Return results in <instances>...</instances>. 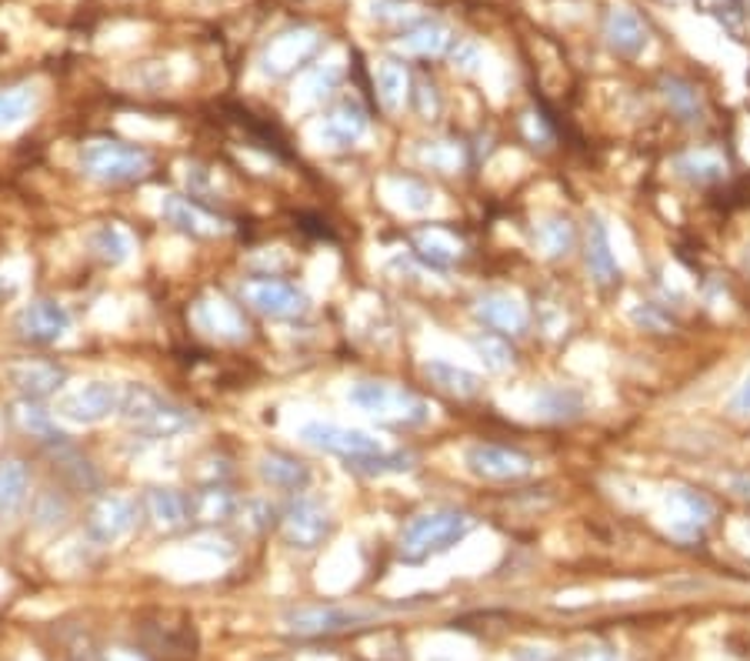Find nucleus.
<instances>
[{
    "instance_id": "f257e3e1",
    "label": "nucleus",
    "mask_w": 750,
    "mask_h": 661,
    "mask_svg": "<svg viewBox=\"0 0 750 661\" xmlns=\"http://www.w3.org/2000/svg\"><path fill=\"white\" fill-rule=\"evenodd\" d=\"M474 514L460 511V508H431L421 511L407 521L404 534H401V559L407 565H421L441 551L460 544L470 531H474Z\"/></svg>"
},
{
    "instance_id": "f03ea898",
    "label": "nucleus",
    "mask_w": 750,
    "mask_h": 661,
    "mask_svg": "<svg viewBox=\"0 0 750 661\" xmlns=\"http://www.w3.org/2000/svg\"><path fill=\"white\" fill-rule=\"evenodd\" d=\"M347 401L367 418L394 427H424L434 414L427 398L391 381H354L347 388Z\"/></svg>"
},
{
    "instance_id": "7ed1b4c3",
    "label": "nucleus",
    "mask_w": 750,
    "mask_h": 661,
    "mask_svg": "<svg viewBox=\"0 0 750 661\" xmlns=\"http://www.w3.org/2000/svg\"><path fill=\"white\" fill-rule=\"evenodd\" d=\"M120 418L151 441L177 437L197 424V418L187 408L174 404L171 398H164L161 391H154L148 384H123Z\"/></svg>"
},
{
    "instance_id": "20e7f679",
    "label": "nucleus",
    "mask_w": 750,
    "mask_h": 661,
    "mask_svg": "<svg viewBox=\"0 0 750 661\" xmlns=\"http://www.w3.org/2000/svg\"><path fill=\"white\" fill-rule=\"evenodd\" d=\"M80 171L100 184H138L154 171V154L131 141L94 138L80 148Z\"/></svg>"
},
{
    "instance_id": "39448f33",
    "label": "nucleus",
    "mask_w": 750,
    "mask_h": 661,
    "mask_svg": "<svg viewBox=\"0 0 750 661\" xmlns=\"http://www.w3.org/2000/svg\"><path fill=\"white\" fill-rule=\"evenodd\" d=\"M297 434H301L304 445H311L317 452H327V455H337L344 462L388 452V445L373 431L347 427V424H334V421H307Z\"/></svg>"
},
{
    "instance_id": "423d86ee",
    "label": "nucleus",
    "mask_w": 750,
    "mask_h": 661,
    "mask_svg": "<svg viewBox=\"0 0 750 661\" xmlns=\"http://www.w3.org/2000/svg\"><path fill=\"white\" fill-rule=\"evenodd\" d=\"M281 531L294 551H317L334 531V514L320 498L304 491L294 495L291 505L281 511Z\"/></svg>"
},
{
    "instance_id": "0eeeda50",
    "label": "nucleus",
    "mask_w": 750,
    "mask_h": 661,
    "mask_svg": "<svg viewBox=\"0 0 750 661\" xmlns=\"http://www.w3.org/2000/svg\"><path fill=\"white\" fill-rule=\"evenodd\" d=\"M123 404V384L117 381H84L57 398V418L74 424H100L113 414H120Z\"/></svg>"
},
{
    "instance_id": "6e6552de",
    "label": "nucleus",
    "mask_w": 750,
    "mask_h": 661,
    "mask_svg": "<svg viewBox=\"0 0 750 661\" xmlns=\"http://www.w3.org/2000/svg\"><path fill=\"white\" fill-rule=\"evenodd\" d=\"M138 501L123 491H104L87 514V538L94 544H117L138 528Z\"/></svg>"
},
{
    "instance_id": "1a4fd4ad",
    "label": "nucleus",
    "mask_w": 750,
    "mask_h": 661,
    "mask_svg": "<svg viewBox=\"0 0 750 661\" xmlns=\"http://www.w3.org/2000/svg\"><path fill=\"white\" fill-rule=\"evenodd\" d=\"M464 465L474 478L480 481H524L534 475L537 462L518 448H504V445H470L464 452Z\"/></svg>"
},
{
    "instance_id": "9d476101",
    "label": "nucleus",
    "mask_w": 750,
    "mask_h": 661,
    "mask_svg": "<svg viewBox=\"0 0 750 661\" xmlns=\"http://www.w3.org/2000/svg\"><path fill=\"white\" fill-rule=\"evenodd\" d=\"M240 294H243V301H247L250 307L261 311V314H268V317H284V321H287V317H304V314L311 311L307 291H301V288L291 284V281L271 278V274L243 281Z\"/></svg>"
},
{
    "instance_id": "9b49d317",
    "label": "nucleus",
    "mask_w": 750,
    "mask_h": 661,
    "mask_svg": "<svg viewBox=\"0 0 750 661\" xmlns=\"http://www.w3.org/2000/svg\"><path fill=\"white\" fill-rule=\"evenodd\" d=\"M381 611L373 608H344V605H314V608H297L284 615V628L297 638H320V635H337L357 625L373 621Z\"/></svg>"
},
{
    "instance_id": "f8f14e48",
    "label": "nucleus",
    "mask_w": 750,
    "mask_h": 661,
    "mask_svg": "<svg viewBox=\"0 0 750 661\" xmlns=\"http://www.w3.org/2000/svg\"><path fill=\"white\" fill-rule=\"evenodd\" d=\"M14 327H18V335L24 342H31V345H57L61 338L70 335L74 317H70V311L61 301L37 297V301H31V304L21 307Z\"/></svg>"
},
{
    "instance_id": "ddd939ff",
    "label": "nucleus",
    "mask_w": 750,
    "mask_h": 661,
    "mask_svg": "<svg viewBox=\"0 0 750 661\" xmlns=\"http://www.w3.org/2000/svg\"><path fill=\"white\" fill-rule=\"evenodd\" d=\"M194 324L200 330H207L210 338L217 342H227V345H240L247 338V317L243 311L227 301L224 294H207L194 304Z\"/></svg>"
},
{
    "instance_id": "4468645a",
    "label": "nucleus",
    "mask_w": 750,
    "mask_h": 661,
    "mask_svg": "<svg viewBox=\"0 0 750 661\" xmlns=\"http://www.w3.org/2000/svg\"><path fill=\"white\" fill-rule=\"evenodd\" d=\"M320 51V37H317V31H284V34H278L271 44H268V51H264V74H271V77H291L294 71H301L314 54Z\"/></svg>"
},
{
    "instance_id": "2eb2a0df",
    "label": "nucleus",
    "mask_w": 750,
    "mask_h": 661,
    "mask_svg": "<svg viewBox=\"0 0 750 661\" xmlns=\"http://www.w3.org/2000/svg\"><path fill=\"white\" fill-rule=\"evenodd\" d=\"M664 511H667V528L684 541L697 538L714 518L710 498L694 488H671L664 498Z\"/></svg>"
},
{
    "instance_id": "dca6fc26",
    "label": "nucleus",
    "mask_w": 750,
    "mask_h": 661,
    "mask_svg": "<svg viewBox=\"0 0 750 661\" xmlns=\"http://www.w3.org/2000/svg\"><path fill=\"white\" fill-rule=\"evenodd\" d=\"M161 214H164L167 225H174L177 231L194 235V238H220V235L230 231L224 217L204 210L200 204H194L184 194H164L161 197Z\"/></svg>"
},
{
    "instance_id": "f3484780",
    "label": "nucleus",
    "mask_w": 750,
    "mask_h": 661,
    "mask_svg": "<svg viewBox=\"0 0 750 661\" xmlns=\"http://www.w3.org/2000/svg\"><path fill=\"white\" fill-rule=\"evenodd\" d=\"M474 314L493 327V330H504V335H524L528 324H531V314H528V304L511 294V291H483L477 301H474Z\"/></svg>"
},
{
    "instance_id": "a211bd4d",
    "label": "nucleus",
    "mask_w": 750,
    "mask_h": 661,
    "mask_svg": "<svg viewBox=\"0 0 750 661\" xmlns=\"http://www.w3.org/2000/svg\"><path fill=\"white\" fill-rule=\"evenodd\" d=\"M370 128V118H367V107L357 100V97H340L327 115H324V124H320V138L324 144L330 148H350L357 141H363Z\"/></svg>"
},
{
    "instance_id": "6ab92c4d",
    "label": "nucleus",
    "mask_w": 750,
    "mask_h": 661,
    "mask_svg": "<svg viewBox=\"0 0 750 661\" xmlns=\"http://www.w3.org/2000/svg\"><path fill=\"white\" fill-rule=\"evenodd\" d=\"M258 475L268 488L274 491H284V495H304L311 488V468L304 462H297L294 455H284V452H264L258 458Z\"/></svg>"
},
{
    "instance_id": "aec40b11",
    "label": "nucleus",
    "mask_w": 750,
    "mask_h": 661,
    "mask_svg": "<svg viewBox=\"0 0 750 661\" xmlns=\"http://www.w3.org/2000/svg\"><path fill=\"white\" fill-rule=\"evenodd\" d=\"M604 37L610 44V51H617L620 57H641L648 47V28L644 21L631 11V8H613L604 21Z\"/></svg>"
},
{
    "instance_id": "412c9836",
    "label": "nucleus",
    "mask_w": 750,
    "mask_h": 661,
    "mask_svg": "<svg viewBox=\"0 0 750 661\" xmlns=\"http://www.w3.org/2000/svg\"><path fill=\"white\" fill-rule=\"evenodd\" d=\"M11 384L24 394V401H41V398H51L64 388L67 375L64 368L57 365H47V361H21L8 371Z\"/></svg>"
},
{
    "instance_id": "4be33fe9",
    "label": "nucleus",
    "mask_w": 750,
    "mask_h": 661,
    "mask_svg": "<svg viewBox=\"0 0 750 661\" xmlns=\"http://www.w3.org/2000/svg\"><path fill=\"white\" fill-rule=\"evenodd\" d=\"M144 508H148V518L154 521V528L164 531V534L184 531L194 521L191 518V495L174 491V488H151L148 498H144Z\"/></svg>"
},
{
    "instance_id": "5701e85b",
    "label": "nucleus",
    "mask_w": 750,
    "mask_h": 661,
    "mask_svg": "<svg viewBox=\"0 0 750 661\" xmlns=\"http://www.w3.org/2000/svg\"><path fill=\"white\" fill-rule=\"evenodd\" d=\"M191 518L200 524H227L240 518V498L227 485H204L191 495Z\"/></svg>"
},
{
    "instance_id": "b1692460",
    "label": "nucleus",
    "mask_w": 750,
    "mask_h": 661,
    "mask_svg": "<svg viewBox=\"0 0 750 661\" xmlns=\"http://www.w3.org/2000/svg\"><path fill=\"white\" fill-rule=\"evenodd\" d=\"M584 258H587V271H590V278H594L600 288H610V284L620 278L617 258H613V251H610V235H607V225H604L600 217H590V225H587Z\"/></svg>"
},
{
    "instance_id": "393cba45",
    "label": "nucleus",
    "mask_w": 750,
    "mask_h": 661,
    "mask_svg": "<svg viewBox=\"0 0 750 661\" xmlns=\"http://www.w3.org/2000/svg\"><path fill=\"white\" fill-rule=\"evenodd\" d=\"M31 501V468L21 458H0V518H18Z\"/></svg>"
},
{
    "instance_id": "a878e982",
    "label": "nucleus",
    "mask_w": 750,
    "mask_h": 661,
    "mask_svg": "<svg viewBox=\"0 0 750 661\" xmlns=\"http://www.w3.org/2000/svg\"><path fill=\"white\" fill-rule=\"evenodd\" d=\"M587 401L577 388H564V384H544L537 394H534V418L541 421H577L584 414Z\"/></svg>"
},
{
    "instance_id": "bb28decb",
    "label": "nucleus",
    "mask_w": 750,
    "mask_h": 661,
    "mask_svg": "<svg viewBox=\"0 0 750 661\" xmlns=\"http://www.w3.org/2000/svg\"><path fill=\"white\" fill-rule=\"evenodd\" d=\"M384 197H388L391 207H398L404 214H431L437 207L434 187L417 181V177H388L384 181Z\"/></svg>"
},
{
    "instance_id": "cd10ccee",
    "label": "nucleus",
    "mask_w": 750,
    "mask_h": 661,
    "mask_svg": "<svg viewBox=\"0 0 750 661\" xmlns=\"http://www.w3.org/2000/svg\"><path fill=\"white\" fill-rule=\"evenodd\" d=\"M450 41L454 37H450L444 21H417L401 34L398 47L404 54H414V57H441L450 47Z\"/></svg>"
},
{
    "instance_id": "c85d7f7f",
    "label": "nucleus",
    "mask_w": 750,
    "mask_h": 661,
    "mask_svg": "<svg viewBox=\"0 0 750 661\" xmlns=\"http://www.w3.org/2000/svg\"><path fill=\"white\" fill-rule=\"evenodd\" d=\"M577 245V231H574V220L561 217V214H547L534 225V248L544 258H564L570 254Z\"/></svg>"
},
{
    "instance_id": "c756f323",
    "label": "nucleus",
    "mask_w": 750,
    "mask_h": 661,
    "mask_svg": "<svg viewBox=\"0 0 750 661\" xmlns=\"http://www.w3.org/2000/svg\"><path fill=\"white\" fill-rule=\"evenodd\" d=\"M373 87H378V97H381L384 110H391V115H401L407 97H411L407 67L398 64V61H381L378 67H373Z\"/></svg>"
},
{
    "instance_id": "7c9ffc66",
    "label": "nucleus",
    "mask_w": 750,
    "mask_h": 661,
    "mask_svg": "<svg viewBox=\"0 0 750 661\" xmlns=\"http://www.w3.org/2000/svg\"><path fill=\"white\" fill-rule=\"evenodd\" d=\"M54 472L64 485H70L74 491H94L100 485L97 472L90 468V462L84 455H77L70 448V441H61V445H54Z\"/></svg>"
},
{
    "instance_id": "2f4dec72",
    "label": "nucleus",
    "mask_w": 750,
    "mask_h": 661,
    "mask_svg": "<svg viewBox=\"0 0 750 661\" xmlns=\"http://www.w3.org/2000/svg\"><path fill=\"white\" fill-rule=\"evenodd\" d=\"M41 104V90L34 84H18L0 90V131L21 128Z\"/></svg>"
},
{
    "instance_id": "473e14b6",
    "label": "nucleus",
    "mask_w": 750,
    "mask_h": 661,
    "mask_svg": "<svg viewBox=\"0 0 750 661\" xmlns=\"http://www.w3.org/2000/svg\"><path fill=\"white\" fill-rule=\"evenodd\" d=\"M424 375L431 378V384H437L441 391H447V394H454V398H477L480 388H483V381H480L474 371L457 368V365L441 361V358L427 361V365H424Z\"/></svg>"
},
{
    "instance_id": "72a5a7b5",
    "label": "nucleus",
    "mask_w": 750,
    "mask_h": 661,
    "mask_svg": "<svg viewBox=\"0 0 750 661\" xmlns=\"http://www.w3.org/2000/svg\"><path fill=\"white\" fill-rule=\"evenodd\" d=\"M90 248L104 264L120 268V264H128L131 254H134V238H131L128 228H120V225H100L90 235Z\"/></svg>"
},
{
    "instance_id": "f704fd0d",
    "label": "nucleus",
    "mask_w": 750,
    "mask_h": 661,
    "mask_svg": "<svg viewBox=\"0 0 750 661\" xmlns=\"http://www.w3.org/2000/svg\"><path fill=\"white\" fill-rule=\"evenodd\" d=\"M414 248H417V254H421L427 264H437V268H450V264H457L460 254H464V245H460L450 231H444V228L417 231V235H414Z\"/></svg>"
},
{
    "instance_id": "c9c22d12",
    "label": "nucleus",
    "mask_w": 750,
    "mask_h": 661,
    "mask_svg": "<svg viewBox=\"0 0 750 661\" xmlns=\"http://www.w3.org/2000/svg\"><path fill=\"white\" fill-rule=\"evenodd\" d=\"M674 171L691 184H714L727 174V164L714 151H687L674 161Z\"/></svg>"
},
{
    "instance_id": "e433bc0d",
    "label": "nucleus",
    "mask_w": 750,
    "mask_h": 661,
    "mask_svg": "<svg viewBox=\"0 0 750 661\" xmlns=\"http://www.w3.org/2000/svg\"><path fill=\"white\" fill-rule=\"evenodd\" d=\"M661 94L667 100V107L681 121H700V97L697 87L684 77H664L661 80Z\"/></svg>"
},
{
    "instance_id": "4c0bfd02",
    "label": "nucleus",
    "mask_w": 750,
    "mask_h": 661,
    "mask_svg": "<svg viewBox=\"0 0 750 661\" xmlns=\"http://www.w3.org/2000/svg\"><path fill=\"white\" fill-rule=\"evenodd\" d=\"M414 455L411 452H381V455H363V458H354L347 462V468L360 472V475H404L414 468Z\"/></svg>"
},
{
    "instance_id": "58836bf2",
    "label": "nucleus",
    "mask_w": 750,
    "mask_h": 661,
    "mask_svg": "<svg viewBox=\"0 0 750 661\" xmlns=\"http://www.w3.org/2000/svg\"><path fill=\"white\" fill-rule=\"evenodd\" d=\"M470 348H474L477 361L487 371H493V375L514 368V351H511V345L504 338H497V335H474L470 338Z\"/></svg>"
},
{
    "instance_id": "ea45409f",
    "label": "nucleus",
    "mask_w": 750,
    "mask_h": 661,
    "mask_svg": "<svg viewBox=\"0 0 750 661\" xmlns=\"http://www.w3.org/2000/svg\"><path fill=\"white\" fill-rule=\"evenodd\" d=\"M31 518L41 524V528H61L67 518H70V501L61 488H44L37 491L34 498V508H31Z\"/></svg>"
},
{
    "instance_id": "a19ab883",
    "label": "nucleus",
    "mask_w": 750,
    "mask_h": 661,
    "mask_svg": "<svg viewBox=\"0 0 750 661\" xmlns=\"http://www.w3.org/2000/svg\"><path fill=\"white\" fill-rule=\"evenodd\" d=\"M18 421H21V427H24L31 437H41V441H47V445H61V441H67V434L54 424V418H51L44 408L31 404V401H24V404L18 408Z\"/></svg>"
},
{
    "instance_id": "79ce46f5",
    "label": "nucleus",
    "mask_w": 750,
    "mask_h": 661,
    "mask_svg": "<svg viewBox=\"0 0 750 661\" xmlns=\"http://www.w3.org/2000/svg\"><path fill=\"white\" fill-rule=\"evenodd\" d=\"M417 161L427 164V167H434V171L454 174L464 164V148L457 141H424L417 148Z\"/></svg>"
},
{
    "instance_id": "37998d69",
    "label": "nucleus",
    "mask_w": 750,
    "mask_h": 661,
    "mask_svg": "<svg viewBox=\"0 0 750 661\" xmlns=\"http://www.w3.org/2000/svg\"><path fill=\"white\" fill-rule=\"evenodd\" d=\"M628 317L638 324V327H644V330H671L674 327V317L661 307V304H654V301H634L631 307H628Z\"/></svg>"
},
{
    "instance_id": "c03bdc74",
    "label": "nucleus",
    "mask_w": 750,
    "mask_h": 661,
    "mask_svg": "<svg viewBox=\"0 0 750 661\" xmlns=\"http://www.w3.org/2000/svg\"><path fill=\"white\" fill-rule=\"evenodd\" d=\"M340 64H324V67H317L314 74H307V80H304V97L307 100H324V97H330L334 94V87L340 84Z\"/></svg>"
},
{
    "instance_id": "a18cd8bd",
    "label": "nucleus",
    "mask_w": 750,
    "mask_h": 661,
    "mask_svg": "<svg viewBox=\"0 0 750 661\" xmlns=\"http://www.w3.org/2000/svg\"><path fill=\"white\" fill-rule=\"evenodd\" d=\"M240 518L250 531H264V528L274 524L278 508L268 498H247V501H240Z\"/></svg>"
},
{
    "instance_id": "49530a36",
    "label": "nucleus",
    "mask_w": 750,
    "mask_h": 661,
    "mask_svg": "<svg viewBox=\"0 0 750 661\" xmlns=\"http://www.w3.org/2000/svg\"><path fill=\"white\" fill-rule=\"evenodd\" d=\"M184 181L194 194H214L217 191V181L207 167H197V164H187L184 167Z\"/></svg>"
},
{
    "instance_id": "de8ad7c7",
    "label": "nucleus",
    "mask_w": 750,
    "mask_h": 661,
    "mask_svg": "<svg viewBox=\"0 0 750 661\" xmlns=\"http://www.w3.org/2000/svg\"><path fill=\"white\" fill-rule=\"evenodd\" d=\"M727 411H730L733 418H750V375L737 384V391H733Z\"/></svg>"
},
{
    "instance_id": "09e8293b",
    "label": "nucleus",
    "mask_w": 750,
    "mask_h": 661,
    "mask_svg": "<svg viewBox=\"0 0 750 661\" xmlns=\"http://www.w3.org/2000/svg\"><path fill=\"white\" fill-rule=\"evenodd\" d=\"M373 18H378V21H394V24H401V21H414L411 8L391 4V0H381V4H373Z\"/></svg>"
},
{
    "instance_id": "8fccbe9b",
    "label": "nucleus",
    "mask_w": 750,
    "mask_h": 661,
    "mask_svg": "<svg viewBox=\"0 0 750 661\" xmlns=\"http://www.w3.org/2000/svg\"><path fill=\"white\" fill-rule=\"evenodd\" d=\"M477 61H480V51H477L470 41H457V47H454V67H460V71H474V67H477Z\"/></svg>"
},
{
    "instance_id": "3c124183",
    "label": "nucleus",
    "mask_w": 750,
    "mask_h": 661,
    "mask_svg": "<svg viewBox=\"0 0 750 661\" xmlns=\"http://www.w3.org/2000/svg\"><path fill=\"white\" fill-rule=\"evenodd\" d=\"M427 104H431V110L437 115L441 110V100H437V94H434V84H421V115L427 118Z\"/></svg>"
},
{
    "instance_id": "603ef678",
    "label": "nucleus",
    "mask_w": 750,
    "mask_h": 661,
    "mask_svg": "<svg viewBox=\"0 0 750 661\" xmlns=\"http://www.w3.org/2000/svg\"><path fill=\"white\" fill-rule=\"evenodd\" d=\"M577 661H617V654L610 648H584Z\"/></svg>"
},
{
    "instance_id": "864d4df0",
    "label": "nucleus",
    "mask_w": 750,
    "mask_h": 661,
    "mask_svg": "<svg viewBox=\"0 0 750 661\" xmlns=\"http://www.w3.org/2000/svg\"><path fill=\"white\" fill-rule=\"evenodd\" d=\"M107 661H144L141 654H134V651H128V648H117V651H110L107 654Z\"/></svg>"
},
{
    "instance_id": "5fc2aeb1",
    "label": "nucleus",
    "mask_w": 750,
    "mask_h": 661,
    "mask_svg": "<svg viewBox=\"0 0 750 661\" xmlns=\"http://www.w3.org/2000/svg\"><path fill=\"white\" fill-rule=\"evenodd\" d=\"M747 264H750V248H747Z\"/></svg>"
}]
</instances>
